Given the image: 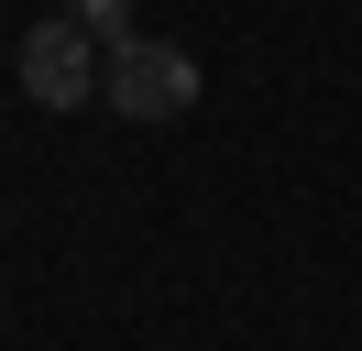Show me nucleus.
Masks as SVG:
<instances>
[{
	"instance_id": "f03ea898",
	"label": "nucleus",
	"mask_w": 362,
	"mask_h": 351,
	"mask_svg": "<svg viewBox=\"0 0 362 351\" xmlns=\"http://www.w3.org/2000/svg\"><path fill=\"white\" fill-rule=\"evenodd\" d=\"M99 55H110V44H88L66 11L33 22V33H23V88H33V110H77V99H99Z\"/></svg>"
},
{
	"instance_id": "f257e3e1",
	"label": "nucleus",
	"mask_w": 362,
	"mask_h": 351,
	"mask_svg": "<svg viewBox=\"0 0 362 351\" xmlns=\"http://www.w3.org/2000/svg\"><path fill=\"white\" fill-rule=\"evenodd\" d=\"M99 99H110L121 121H176V110L198 99V55H187V44H154V33H121L110 55H99Z\"/></svg>"
},
{
	"instance_id": "7ed1b4c3",
	"label": "nucleus",
	"mask_w": 362,
	"mask_h": 351,
	"mask_svg": "<svg viewBox=\"0 0 362 351\" xmlns=\"http://www.w3.org/2000/svg\"><path fill=\"white\" fill-rule=\"evenodd\" d=\"M121 11H132V0H66V22H77L88 44H121Z\"/></svg>"
}]
</instances>
